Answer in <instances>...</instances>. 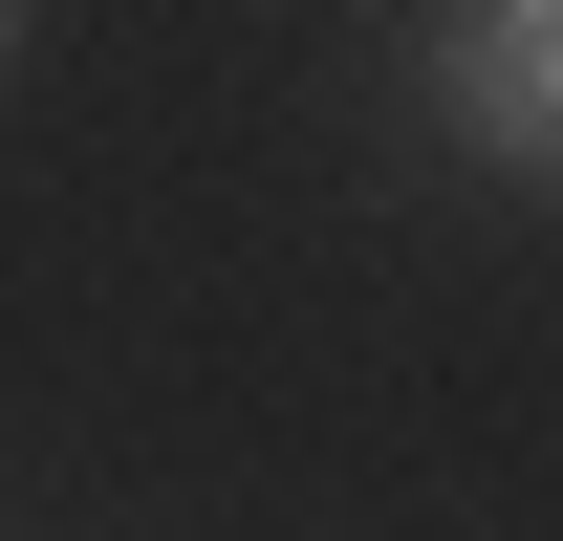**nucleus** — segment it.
<instances>
[{
  "label": "nucleus",
  "mask_w": 563,
  "mask_h": 541,
  "mask_svg": "<svg viewBox=\"0 0 563 541\" xmlns=\"http://www.w3.org/2000/svg\"><path fill=\"white\" fill-rule=\"evenodd\" d=\"M433 109L477 174H563V0H498V22H433Z\"/></svg>",
  "instance_id": "obj_1"
},
{
  "label": "nucleus",
  "mask_w": 563,
  "mask_h": 541,
  "mask_svg": "<svg viewBox=\"0 0 563 541\" xmlns=\"http://www.w3.org/2000/svg\"><path fill=\"white\" fill-rule=\"evenodd\" d=\"M0 66H22V22H0Z\"/></svg>",
  "instance_id": "obj_2"
}]
</instances>
